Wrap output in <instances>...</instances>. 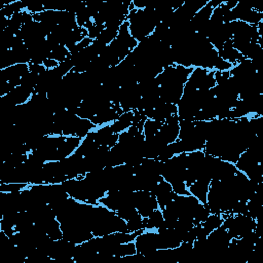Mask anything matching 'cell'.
Instances as JSON below:
<instances>
[{
  "label": "cell",
  "mask_w": 263,
  "mask_h": 263,
  "mask_svg": "<svg viewBox=\"0 0 263 263\" xmlns=\"http://www.w3.org/2000/svg\"><path fill=\"white\" fill-rule=\"evenodd\" d=\"M134 205L138 210L139 214L143 217H149L151 213L158 209L156 197L148 190H137L133 193Z\"/></svg>",
  "instance_id": "6da1fadb"
},
{
  "label": "cell",
  "mask_w": 263,
  "mask_h": 263,
  "mask_svg": "<svg viewBox=\"0 0 263 263\" xmlns=\"http://www.w3.org/2000/svg\"><path fill=\"white\" fill-rule=\"evenodd\" d=\"M134 242L137 253L146 257L157 250V232L156 230H144L135 238Z\"/></svg>",
  "instance_id": "7a4b0ae2"
},
{
  "label": "cell",
  "mask_w": 263,
  "mask_h": 263,
  "mask_svg": "<svg viewBox=\"0 0 263 263\" xmlns=\"http://www.w3.org/2000/svg\"><path fill=\"white\" fill-rule=\"evenodd\" d=\"M211 180L208 179H198L194 183H192L190 186H188L189 193L193 196H195L199 202L206 204V196L209 191Z\"/></svg>",
  "instance_id": "3957f363"
},
{
  "label": "cell",
  "mask_w": 263,
  "mask_h": 263,
  "mask_svg": "<svg viewBox=\"0 0 263 263\" xmlns=\"http://www.w3.org/2000/svg\"><path fill=\"white\" fill-rule=\"evenodd\" d=\"M134 112L127 111L123 112L119 117L110 124V127L114 134H120L124 130H127L133 125Z\"/></svg>",
  "instance_id": "277c9868"
},
{
  "label": "cell",
  "mask_w": 263,
  "mask_h": 263,
  "mask_svg": "<svg viewBox=\"0 0 263 263\" xmlns=\"http://www.w3.org/2000/svg\"><path fill=\"white\" fill-rule=\"evenodd\" d=\"M164 223V218L162 211L158 208L154 210L149 217L143 218V229L145 230H155L158 229Z\"/></svg>",
  "instance_id": "5b68a950"
},
{
  "label": "cell",
  "mask_w": 263,
  "mask_h": 263,
  "mask_svg": "<svg viewBox=\"0 0 263 263\" xmlns=\"http://www.w3.org/2000/svg\"><path fill=\"white\" fill-rule=\"evenodd\" d=\"M162 124L163 123L160 122V121L147 118L145 123H144V126H143V135L145 136V139L154 137L155 134L159 130V128L161 127Z\"/></svg>",
  "instance_id": "8992f818"
},
{
  "label": "cell",
  "mask_w": 263,
  "mask_h": 263,
  "mask_svg": "<svg viewBox=\"0 0 263 263\" xmlns=\"http://www.w3.org/2000/svg\"><path fill=\"white\" fill-rule=\"evenodd\" d=\"M70 57H71L70 51L64 45H58L54 49L51 50V53H50V58L55 60L59 63L68 60Z\"/></svg>",
  "instance_id": "52a82bcc"
},
{
  "label": "cell",
  "mask_w": 263,
  "mask_h": 263,
  "mask_svg": "<svg viewBox=\"0 0 263 263\" xmlns=\"http://www.w3.org/2000/svg\"><path fill=\"white\" fill-rule=\"evenodd\" d=\"M30 184L26 183H1L0 192H17L25 189Z\"/></svg>",
  "instance_id": "ba28073f"
},
{
  "label": "cell",
  "mask_w": 263,
  "mask_h": 263,
  "mask_svg": "<svg viewBox=\"0 0 263 263\" xmlns=\"http://www.w3.org/2000/svg\"><path fill=\"white\" fill-rule=\"evenodd\" d=\"M59 65V62H57L55 60L51 59V58H47L43 61V66L47 69V70H50V69H54L55 67H58Z\"/></svg>",
  "instance_id": "9c48e42d"
}]
</instances>
